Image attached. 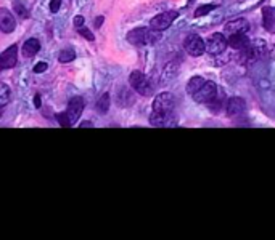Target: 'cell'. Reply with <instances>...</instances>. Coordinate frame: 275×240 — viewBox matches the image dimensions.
Masks as SVG:
<instances>
[{"mask_svg":"<svg viewBox=\"0 0 275 240\" xmlns=\"http://www.w3.org/2000/svg\"><path fill=\"white\" fill-rule=\"evenodd\" d=\"M159 38H161V32L155 29L148 31L146 28H137L127 34V40L132 45H151L156 43Z\"/></svg>","mask_w":275,"mask_h":240,"instance_id":"obj_1","label":"cell"},{"mask_svg":"<svg viewBox=\"0 0 275 240\" xmlns=\"http://www.w3.org/2000/svg\"><path fill=\"white\" fill-rule=\"evenodd\" d=\"M174 96L171 93H161L155 98V103H153V112L156 114H164V115H176L174 114Z\"/></svg>","mask_w":275,"mask_h":240,"instance_id":"obj_2","label":"cell"},{"mask_svg":"<svg viewBox=\"0 0 275 240\" xmlns=\"http://www.w3.org/2000/svg\"><path fill=\"white\" fill-rule=\"evenodd\" d=\"M129 83H131V87L142 96H150L153 93V88L150 85L148 79H146V75L143 72H140V70H134V72H131Z\"/></svg>","mask_w":275,"mask_h":240,"instance_id":"obj_3","label":"cell"},{"mask_svg":"<svg viewBox=\"0 0 275 240\" xmlns=\"http://www.w3.org/2000/svg\"><path fill=\"white\" fill-rule=\"evenodd\" d=\"M227 45H229L227 43V37L224 34H221V32H216V34H213L206 40V51L209 55L217 56V55H221V53L226 51Z\"/></svg>","mask_w":275,"mask_h":240,"instance_id":"obj_4","label":"cell"},{"mask_svg":"<svg viewBox=\"0 0 275 240\" xmlns=\"http://www.w3.org/2000/svg\"><path fill=\"white\" fill-rule=\"evenodd\" d=\"M183 47L190 56H201L204 51H206V43H204L203 38L196 34H190L187 38H185Z\"/></svg>","mask_w":275,"mask_h":240,"instance_id":"obj_5","label":"cell"},{"mask_svg":"<svg viewBox=\"0 0 275 240\" xmlns=\"http://www.w3.org/2000/svg\"><path fill=\"white\" fill-rule=\"evenodd\" d=\"M179 16L177 11H164V13H159L158 16H155L150 21V29H155V31H166L172 24V21Z\"/></svg>","mask_w":275,"mask_h":240,"instance_id":"obj_6","label":"cell"},{"mask_svg":"<svg viewBox=\"0 0 275 240\" xmlns=\"http://www.w3.org/2000/svg\"><path fill=\"white\" fill-rule=\"evenodd\" d=\"M217 96V85L214 82H204V85L193 95L196 103H211Z\"/></svg>","mask_w":275,"mask_h":240,"instance_id":"obj_7","label":"cell"},{"mask_svg":"<svg viewBox=\"0 0 275 240\" xmlns=\"http://www.w3.org/2000/svg\"><path fill=\"white\" fill-rule=\"evenodd\" d=\"M82 111H84V100H82L81 96H76V98H73L71 101L68 103L66 114L69 117V122H71V125L81 119Z\"/></svg>","mask_w":275,"mask_h":240,"instance_id":"obj_8","label":"cell"},{"mask_svg":"<svg viewBox=\"0 0 275 240\" xmlns=\"http://www.w3.org/2000/svg\"><path fill=\"white\" fill-rule=\"evenodd\" d=\"M15 28H16V21L13 15L7 8H0V31L3 34H10V32L15 31Z\"/></svg>","mask_w":275,"mask_h":240,"instance_id":"obj_9","label":"cell"},{"mask_svg":"<svg viewBox=\"0 0 275 240\" xmlns=\"http://www.w3.org/2000/svg\"><path fill=\"white\" fill-rule=\"evenodd\" d=\"M0 63H2L3 69H10V68L16 66V63H18V47L16 45H11L10 48H7L2 55H0Z\"/></svg>","mask_w":275,"mask_h":240,"instance_id":"obj_10","label":"cell"},{"mask_svg":"<svg viewBox=\"0 0 275 240\" xmlns=\"http://www.w3.org/2000/svg\"><path fill=\"white\" fill-rule=\"evenodd\" d=\"M245 109H246V103L243 98H238V96L230 98L227 103V115L229 117H238V115L245 112Z\"/></svg>","mask_w":275,"mask_h":240,"instance_id":"obj_11","label":"cell"},{"mask_svg":"<svg viewBox=\"0 0 275 240\" xmlns=\"http://www.w3.org/2000/svg\"><path fill=\"white\" fill-rule=\"evenodd\" d=\"M227 43L235 50H241L246 51L249 48V38L243 34V32H238V34H230L227 38Z\"/></svg>","mask_w":275,"mask_h":240,"instance_id":"obj_12","label":"cell"},{"mask_svg":"<svg viewBox=\"0 0 275 240\" xmlns=\"http://www.w3.org/2000/svg\"><path fill=\"white\" fill-rule=\"evenodd\" d=\"M248 29H249V23L243 18L233 19V21H229L226 24V32L229 35L230 34H238V32H243V34H245Z\"/></svg>","mask_w":275,"mask_h":240,"instance_id":"obj_13","label":"cell"},{"mask_svg":"<svg viewBox=\"0 0 275 240\" xmlns=\"http://www.w3.org/2000/svg\"><path fill=\"white\" fill-rule=\"evenodd\" d=\"M150 122H151V125H155V127H172V125H176V115H164V114L151 112Z\"/></svg>","mask_w":275,"mask_h":240,"instance_id":"obj_14","label":"cell"},{"mask_svg":"<svg viewBox=\"0 0 275 240\" xmlns=\"http://www.w3.org/2000/svg\"><path fill=\"white\" fill-rule=\"evenodd\" d=\"M39 50H41V42L37 38H29L23 45V55L26 58H33L34 55H37Z\"/></svg>","mask_w":275,"mask_h":240,"instance_id":"obj_15","label":"cell"},{"mask_svg":"<svg viewBox=\"0 0 275 240\" xmlns=\"http://www.w3.org/2000/svg\"><path fill=\"white\" fill-rule=\"evenodd\" d=\"M262 21H264V28L269 32H275V11L272 8L266 6L262 10Z\"/></svg>","mask_w":275,"mask_h":240,"instance_id":"obj_16","label":"cell"},{"mask_svg":"<svg viewBox=\"0 0 275 240\" xmlns=\"http://www.w3.org/2000/svg\"><path fill=\"white\" fill-rule=\"evenodd\" d=\"M204 82H206V80H204L201 75H195V77H191V79L188 80V83H187V93L193 96V95L198 92V90H200V88L204 85Z\"/></svg>","mask_w":275,"mask_h":240,"instance_id":"obj_17","label":"cell"},{"mask_svg":"<svg viewBox=\"0 0 275 240\" xmlns=\"http://www.w3.org/2000/svg\"><path fill=\"white\" fill-rule=\"evenodd\" d=\"M111 100H110V95L108 93H103L98 98V101H97V111L98 112H101V114H106L108 112V109H110V103Z\"/></svg>","mask_w":275,"mask_h":240,"instance_id":"obj_18","label":"cell"},{"mask_svg":"<svg viewBox=\"0 0 275 240\" xmlns=\"http://www.w3.org/2000/svg\"><path fill=\"white\" fill-rule=\"evenodd\" d=\"M10 101V88L7 83L0 82V106L5 107Z\"/></svg>","mask_w":275,"mask_h":240,"instance_id":"obj_19","label":"cell"},{"mask_svg":"<svg viewBox=\"0 0 275 240\" xmlns=\"http://www.w3.org/2000/svg\"><path fill=\"white\" fill-rule=\"evenodd\" d=\"M74 58H76V51L71 50V48H68V50H63L61 53H60L58 61L60 63H71Z\"/></svg>","mask_w":275,"mask_h":240,"instance_id":"obj_20","label":"cell"},{"mask_svg":"<svg viewBox=\"0 0 275 240\" xmlns=\"http://www.w3.org/2000/svg\"><path fill=\"white\" fill-rule=\"evenodd\" d=\"M214 8H216V5H201V6H198V8L195 10V18L208 15V13H211Z\"/></svg>","mask_w":275,"mask_h":240,"instance_id":"obj_21","label":"cell"},{"mask_svg":"<svg viewBox=\"0 0 275 240\" xmlns=\"http://www.w3.org/2000/svg\"><path fill=\"white\" fill-rule=\"evenodd\" d=\"M13 8H15V11L18 13V15H20L21 18H28L29 16V13H28V8L26 6H24L20 0H18V2H15V5H13Z\"/></svg>","mask_w":275,"mask_h":240,"instance_id":"obj_22","label":"cell"},{"mask_svg":"<svg viewBox=\"0 0 275 240\" xmlns=\"http://www.w3.org/2000/svg\"><path fill=\"white\" fill-rule=\"evenodd\" d=\"M56 120H58V123L63 127V128H68V127H71V122H69V117H68V114L66 112H60V114H56Z\"/></svg>","mask_w":275,"mask_h":240,"instance_id":"obj_23","label":"cell"},{"mask_svg":"<svg viewBox=\"0 0 275 240\" xmlns=\"http://www.w3.org/2000/svg\"><path fill=\"white\" fill-rule=\"evenodd\" d=\"M79 34L84 37V38H87L89 42H93L95 40V37H93V34L89 29H86V28H79Z\"/></svg>","mask_w":275,"mask_h":240,"instance_id":"obj_24","label":"cell"},{"mask_svg":"<svg viewBox=\"0 0 275 240\" xmlns=\"http://www.w3.org/2000/svg\"><path fill=\"white\" fill-rule=\"evenodd\" d=\"M60 6H61V0H52L50 2V13H58Z\"/></svg>","mask_w":275,"mask_h":240,"instance_id":"obj_25","label":"cell"},{"mask_svg":"<svg viewBox=\"0 0 275 240\" xmlns=\"http://www.w3.org/2000/svg\"><path fill=\"white\" fill-rule=\"evenodd\" d=\"M47 68H48L47 63L42 61V63H39V64H37V66L34 68V72H36V74H41V72H44V70H47Z\"/></svg>","mask_w":275,"mask_h":240,"instance_id":"obj_26","label":"cell"},{"mask_svg":"<svg viewBox=\"0 0 275 240\" xmlns=\"http://www.w3.org/2000/svg\"><path fill=\"white\" fill-rule=\"evenodd\" d=\"M82 24H84V18H82V16H76L74 18V26H76V28H82Z\"/></svg>","mask_w":275,"mask_h":240,"instance_id":"obj_27","label":"cell"},{"mask_svg":"<svg viewBox=\"0 0 275 240\" xmlns=\"http://www.w3.org/2000/svg\"><path fill=\"white\" fill-rule=\"evenodd\" d=\"M103 21H105V18H103V16H98L97 19H95V23H93L95 28H97V29L101 28V24H103Z\"/></svg>","mask_w":275,"mask_h":240,"instance_id":"obj_28","label":"cell"},{"mask_svg":"<svg viewBox=\"0 0 275 240\" xmlns=\"http://www.w3.org/2000/svg\"><path fill=\"white\" fill-rule=\"evenodd\" d=\"M34 106H36V107H41V96H39V95L34 96Z\"/></svg>","mask_w":275,"mask_h":240,"instance_id":"obj_29","label":"cell"},{"mask_svg":"<svg viewBox=\"0 0 275 240\" xmlns=\"http://www.w3.org/2000/svg\"><path fill=\"white\" fill-rule=\"evenodd\" d=\"M92 125V123L91 122H84V123H82V125L81 127H91Z\"/></svg>","mask_w":275,"mask_h":240,"instance_id":"obj_30","label":"cell"},{"mask_svg":"<svg viewBox=\"0 0 275 240\" xmlns=\"http://www.w3.org/2000/svg\"><path fill=\"white\" fill-rule=\"evenodd\" d=\"M2 114H3V107L0 106V117H2Z\"/></svg>","mask_w":275,"mask_h":240,"instance_id":"obj_31","label":"cell"},{"mask_svg":"<svg viewBox=\"0 0 275 240\" xmlns=\"http://www.w3.org/2000/svg\"><path fill=\"white\" fill-rule=\"evenodd\" d=\"M2 69H3V68H2V63H0V70H2Z\"/></svg>","mask_w":275,"mask_h":240,"instance_id":"obj_32","label":"cell"}]
</instances>
